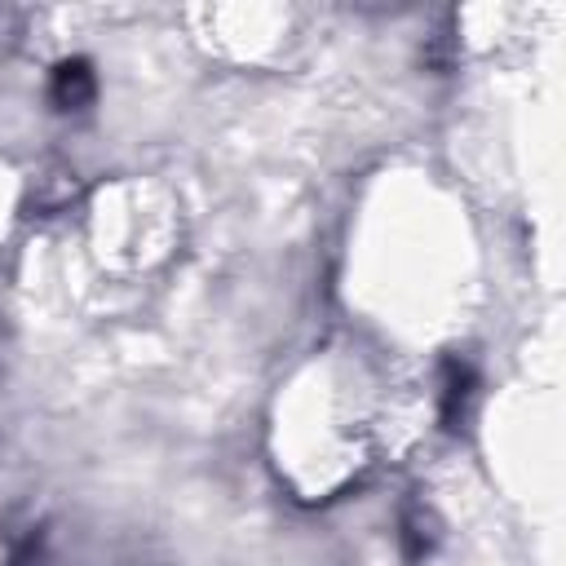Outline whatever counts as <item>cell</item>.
<instances>
[{"mask_svg": "<svg viewBox=\"0 0 566 566\" xmlns=\"http://www.w3.org/2000/svg\"><path fill=\"white\" fill-rule=\"evenodd\" d=\"M53 102L62 106V111H80V106H88L93 102V93H97V80H93V66L84 62V57H71V62H62L57 71H53Z\"/></svg>", "mask_w": 566, "mask_h": 566, "instance_id": "1", "label": "cell"}, {"mask_svg": "<svg viewBox=\"0 0 566 566\" xmlns=\"http://www.w3.org/2000/svg\"><path fill=\"white\" fill-rule=\"evenodd\" d=\"M473 398V371L464 363H447L442 367V420L455 429L464 420V407Z\"/></svg>", "mask_w": 566, "mask_h": 566, "instance_id": "2", "label": "cell"}]
</instances>
